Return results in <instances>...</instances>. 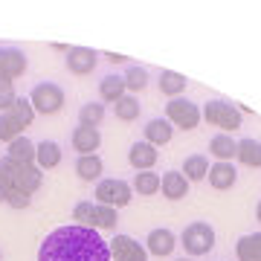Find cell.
<instances>
[{"instance_id": "1", "label": "cell", "mask_w": 261, "mask_h": 261, "mask_svg": "<svg viewBox=\"0 0 261 261\" xmlns=\"http://www.w3.org/2000/svg\"><path fill=\"white\" fill-rule=\"evenodd\" d=\"M38 261H111V244L96 229L67 224L41 241Z\"/></svg>"}, {"instance_id": "2", "label": "cell", "mask_w": 261, "mask_h": 261, "mask_svg": "<svg viewBox=\"0 0 261 261\" xmlns=\"http://www.w3.org/2000/svg\"><path fill=\"white\" fill-rule=\"evenodd\" d=\"M41 180H44V174H41L38 166L15 163V160H9V157L0 160V183H3V189H6L9 195H15V192L32 195V192L41 189Z\"/></svg>"}, {"instance_id": "3", "label": "cell", "mask_w": 261, "mask_h": 261, "mask_svg": "<svg viewBox=\"0 0 261 261\" xmlns=\"http://www.w3.org/2000/svg\"><path fill=\"white\" fill-rule=\"evenodd\" d=\"M73 221H79V226H87V229H113L119 218H116V209H111V206L82 200L73 209Z\"/></svg>"}, {"instance_id": "4", "label": "cell", "mask_w": 261, "mask_h": 261, "mask_svg": "<svg viewBox=\"0 0 261 261\" xmlns=\"http://www.w3.org/2000/svg\"><path fill=\"white\" fill-rule=\"evenodd\" d=\"M209 125L221 128L224 134L229 130H238L241 128V111L235 108L232 102H224V99H215V102H206L203 105V113H200Z\"/></svg>"}, {"instance_id": "5", "label": "cell", "mask_w": 261, "mask_h": 261, "mask_svg": "<svg viewBox=\"0 0 261 261\" xmlns=\"http://www.w3.org/2000/svg\"><path fill=\"white\" fill-rule=\"evenodd\" d=\"M29 105L35 113H44V116H53L64 108V90L58 87L56 82H41L32 87L29 93Z\"/></svg>"}, {"instance_id": "6", "label": "cell", "mask_w": 261, "mask_h": 261, "mask_svg": "<svg viewBox=\"0 0 261 261\" xmlns=\"http://www.w3.org/2000/svg\"><path fill=\"white\" fill-rule=\"evenodd\" d=\"M180 241H183V250L189 255H206L215 247V229L206 221H195V224H189L183 229Z\"/></svg>"}, {"instance_id": "7", "label": "cell", "mask_w": 261, "mask_h": 261, "mask_svg": "<svg viewBox=\"0 0 261 261\" xmlns=\"http://www.w3.org/2000/svg\"><path fill=\"white\" fill-rule=\"evenodd\" d=\"M130 195L134 189L119 177H108V180H99L96 186V203L102 206H111V209H122V206L130 203Z\"/></svg>"}, {"instance_id": "8", "label": "cell", "mask_w": 261, "mask_h": 261, "mask_svg": "<svg viewBox=\"0 0 261 261\" xmlns=\"http://www.w3.org/2000/svg\"><path fill=\"white\" fill-rule=\"evenodd\" d=\"M166 119L171 122V128L195 130L197 122H200V108L189 99H171L166 105Z\"/></svg>"}, {"instance_id": "9", "label": "cell", "mask_w": 261, "mask_h": 261, "mask_svg": "<svg viewBox=\"0 0 261 261\" xmlns=\"http://www.w3.org/2000/svg\"><path fill=\"white\" fill-rule=\"evenodd\" d=\"M27 73V56L15 47H3L0 49V79L3 82H15Z\"/></svg>"}, {"instance_id": "10", "label": "cell", "mask_w": 261, "mask_h": 261, "mask_svg": "<svg viewBox=\"0 0 261 261\" xmlns=\"http://www.w3.org/2000/svg\"><path fill=\"white\" fill-rule=\"evenodd\" d=\"M111 255L116 261H148V252L140 241H134L130 235H116L111 241Z\"/></svg>"}, {"instance_id": "11", "label": "cell", "mask_w": 261, "mask_h": 261, "mask_svg": "<svg viewBox=\"0 0 261 261\" xmlns=\"http://www.w3.org/2000/svg\"><path fill=\"white\" fill-rule=\"evenodd\" d=\"M174 247H177V238H174V232L166 229V226L151 229L148 238H145V252H148V255H160V258H163V255H171Z\"/></svg>"}, {"instance_id": "12", "label": "cell", "mask_w": 261, "mask_h": 261, "mask_svg": "<svg viewBox=\"0 0 261 261\" xmlns=\"http://www.w3.org/2000/svg\"><path fill=\"white\" fill-rule=\"evenodd\" d=\"M67 70L75 75H87L96 70V49L90 47H70L67 49Z\"/></svg>"}, {"instance_id": "13", "label": "cell", "mask_w": 261, "mask_h": 261, "mask_svg": "<svg viewBox=\"0 0 261 261\" xmlns=\"http://www.w3.org/2000/svg\"><path fill=\"white\" fill-rule=\"evenodd\" d=\"M70 142H73V148L79 151V157H87V154H96V151H99L102 134H99V128H84V125H79V128L73 130Z\"/></svg>"}, {"instance_id": "14", "label": "cell", "mask_w": 261, "mask_h": 261, "mask_svg": "<svg viewBox=\"0 0 261 261\" xmlns=\"http://www.w3.org/2000/svg\"><path fill=\"white\" fill-rule=\"evenodd\" d=\"M157 157H160V151L154 148V145H148L145 140L134 142L130 151H128V163L137 168V171H151V166L157 163Z\"/></svg>"}, {"instance_id": "15", "label": "cell", "mask_w": 261, "mask_h": 261, "mask_svg": "<svg viewBox=\"0 0 261 261\" xmlns=\"http://www.w3.org/2000/svg\"><path fill=\"white\" fill-rule=\"evenodd\" d=\"M209 183H212V189H218V192H226V189L235 186V180H238V171H235L232 163H215V166H209Z\"/></svg>"}, {"instance_id": "16", "label": "cell", "mask_w": 261, "mask_h": 261, "mask_svg": "<svg viewBox=\"0 0 261 261\" xmlns=\"http://www.w3.org/2000/svg\"><path fill=\"white\" fill-rule=\"evenodd\" d=\"M160 189H163V197L180 200V197L189 195V180L183 177V171H166V174L160 177Z\"/></svg>"}, {"instance_id": "17", "label": "cell", "mask_w": 261, "mask_h": 261, "mask_svg": "<svg viewBox=\"0 0 261 261\" xmlns=\"http://www.w3.org/2000/svg\"><path fill=\"white\" fill-rule=\"evenodd\" d=\"M61 163V145L53 140H44L35 145V166L41 171H49V168H56Z\"/></svg>"}, {"instance_id": "18", "label": "cell", "mask_w": 261, "mask_h": 261, "mask_svg": "<svg viewBox=\"0 0 261 261\" xmlns=\"http://www.w3.org/2000/svg\"><path fill=\"white\" fill-rule=\"evenodd\" d=\"M235 151H238V142L229 137V134H218L209 140V154H212L218 163H232Z\"/></svg>"}, {"instance_id": "19", "label": "cell", "mask_w": 261, "mask_h": 261, "mask_svg": "<svg viewBox=\"0 0 261 261\" xmlns=\"http://www.w3.org/2000/svg\"><path fill=\"white\" fill-rule=\"evenodd\" d=\"M235 255L238 261H261V232L241 235L235 244Z\"/></svg>"}, {"instance_id": "20", "label": "cell", "mask_w": 261, "mask_h": 261, "mask_svg": "<svg viewBox=\"0 0 261 261\" xmlns=\"http://www.w3.org/2000/svg\"><path fill=\"white\" fill-rule=\"evenodd\" d=\"M102 171H105V163L99 154H87V157H79L75 160V174L82 180H87V183H93V180L102 177Z\"/></svg>"}, {"instance_id": "21", "label": "cell", "mask_w": 261, "mask_h": 261, "mask_svg": "<svg viewBox=\"0 0 261 261\" xmlns=\"http://www.w3.org/2000/svg\"><path fill=\"white\" fill-rule=\"evenodd\" d=\"M171 134H174V128H171V122L168 119H151L148 125H145V142L148 145H166L168 140H171Z\"/></svg>"}, {"instance_id": "22", "label": "cell", "mask_w": 261, "mask_h": 261, "mask_svg": "<svg viewBox=\"0 0 261 261\" xmlns=\"http://www.w3.org/2000/svg\"><path fill=\"white\" fill-rule=\"evenodd\" d=\"M9 160L15 163H27V166H35V142L29 140V137H18V140L9 142Z\"/></svg>"}, {"instance_id": "23", "label": "cell", "mask_w": 261, "mask_h": 261, "mask_svg": "<svg viewBox=\"0 0 261 261\" xmlns=\"http://www.w3.org/2000/svg\"><path fill=\"white\" fill-rule=\"evenodd\" d=\"M186 75H180V73H174V70H163L160 73V90L166 96H171V99H180V93L186 90Z\"/></svg>"}, {"instance_id": "24", "label": "cell", "mask_w": 261, "mask_h": 261, "mask_svg": "<svg viewBox=\"0 0 261 261\" xmlns=\"http://www.w3.org/2000/svg\"><path fill=\"white\" fill-rule=\"evenodd\" d=\"M206 174H209V160H206L203 154L186 157V163H183V177H186L189 183H197V180H203Z\"/></svg>"}, {"instance_id": "25", "label": "cell", "mask_w": 261, "mask_h": 261, "mask_svg": "<svg viewBox=\"0 0 261 261\" xmlns=\"http://www.w3.org/2000/svg\"><path fill=\"white\" fill-rule=\"evenodd\" d=\"M235 157L241 160L244 166L258 168V166H261V142H258V140H241V142H238Z\"/></svg>"}, {"instance_id": "26", "label": "cell", "mask_w": 261, "mask_h": 261, "mask_svg": "<svg viewBox=\"0 0 261 261\" xmlns=\"http://www.w3.org/2000/svg\"><path fill=\"white\" fill-rule=\"evenodd\" d=\"M99 96H102L105 102H116L125 96V79L122 75H105L102 82H99Z\"/></svg>"}, {"instance_id": "27", "label": "cell", "mask_w": 261, "mask_h": 261, "mask_svg": "<svg viewBox=\"0 0 261 261\" xmlns=\"http://www.w3.org/2000/svg\"><path fill=\"white\" fill-rule=\"evenodd\" d=\"M102 119H105V105H99V102L82 105V111H79V125H84V128H99Z\"/></svg>"}, {"instance_id": "28", "label": "cell", "mask_w": 261, "mask_h": 261, "mask_svg": "<svg viewBox=\"0 0 261 261\" xmlns=\"http://www.w3.org/2000/svg\"><path fill=\"white\" fill-rule=\"evenodd\" d=\"M113 111H116V119L134 122L137 116H140V102H137L134 96H122V99H116V102H113Z\"/></svg>"}, {"instance_id": "29", "label": "cell", "mask_w": 261, "mask_h": 261, "mask_svg": "<svg viewBox=\"0 0 261 261\" xmlns=\"http://www.w3.org/2000/svg\"><path fill=\"white\" fill-rule=\"evenodd\" d=\"M134 192H140V195H157L160 192V174L154 171H140L137 177H134Z\"/></svg>"}, {"instance_id": "30", "label": "cell", "mask_w": 261, "mask_h": 261, "mask_svg": "<svg viewBox=\"0 0 261 261\" xmlns=\"http://www.w3.org/2000/svg\"><path fill=\"white\" fill-rule=\"evenodd\" d=\"M18 137H23V125H20L9 111L0 113V140L12 142V140H18Z\"/></svg>"}, {"instance_id": "31", "label": "cell", "mask_w": 261, "mask_h": 261, "mask_svg": "<svg viewBox=\"0 0 261 261\" xmlns=\"http://www.w3.org/2000/svg\"><path fill=\"white\" fill-rule=\"evenodd\" d=\"M9 113L20 122V125H23V128H29V125H32V119H35V111H32L29 99H23V96H18V99H15V105L9 108Z\"/></svg>"}, {"instance_id": "32", "label": "cell", "mask_w": 261, "mask_h": 261, "mask_svg": "<svg viewBox=\"0 0 261 261\" xmlns=\"http://www.w3.org/2000/svg\"><path fill=\"white\" fill-rule=\"evenodd\" d=\"M122 79H125V90H134V93L137 90H145V84H148V73L142 67H130Z\"/></svg>"}, {"instance_id": "33", "label": "cell", "mask_w": 261, "mask_h": 261, "mask_svg": "<svg viewBox=\"0 0 261 261\" xmlns=\"http://www.w3.org/2000/svg\"><path fill=\"white\" fill-rule=\"evenodd\" d=\"M15 99H18V93H15V84L0 79V113L9 111L12 105H15Z\"/></svg>"}, {"instance_id": "34", "label": "cell", "mask_w": 261, "mask_h": 261, "mask_svg": "<svg viewBox=\"0 0 261 261\" xmlns=\"http://www.w3.org/2000/svg\"><path fill=\"white\" fill-rule=\"evenodd\" d=\"M6 203H9L12 209H27V206L32 203V195H20V192H15V195L6 197Z\"/></svg>"}, {"instance_id": "35", "label": "cell", "mask_w": 261, "mask_h": 261, "mask_svg": "<svg viewBox=\"0 0 261 261\" xmlns=\"http://www.w3.org/2000/svg\"><path fill=\"white\" fill-rule=\"evenodd\" d=\"M108 61H113V64H119V61H128V56H119V53H108Z\"/></svg>"}, {"instance_id": "36", "label": "cell", "mask_w": 261, "mask_h": 261, "mask_svg": "<svg viewBox=\"0 0 261 261\" xmlns=\"http://www.w3.org/2000/svg\"><path fill=\"white\" fill-rule=\"evenodd\" d=\"M6 197H9V192H6V189H3V183H0V200H3V203H6Z\"/></svg>"}, {"instance_id": "37", "label": "cell", "mask_w": 261, "mask_h": 261, "mask_svg": "<svg viewBox=\"0 0 261 261\" xmlns=\"http://www.w3.org/2000/svg\"><path fill=\"white\" fill-rule=\"evenodd\" d=\"M255 212H258V221H261V200H258V209H255Z\"/></svg>"}, {"instance_id": "38", "label": "cell", "mask_w": 261, "mask_h": 261, "mask_svg": "<svg viewBox=\"0 0 261 261\" xmlns=\"http://www.w3.org/2000/svg\"><path fill=\"white\" fill-rule=\"evenodd\" d=\"M177 261H192V258H177Z\"/></svg>"}]
</instances>
